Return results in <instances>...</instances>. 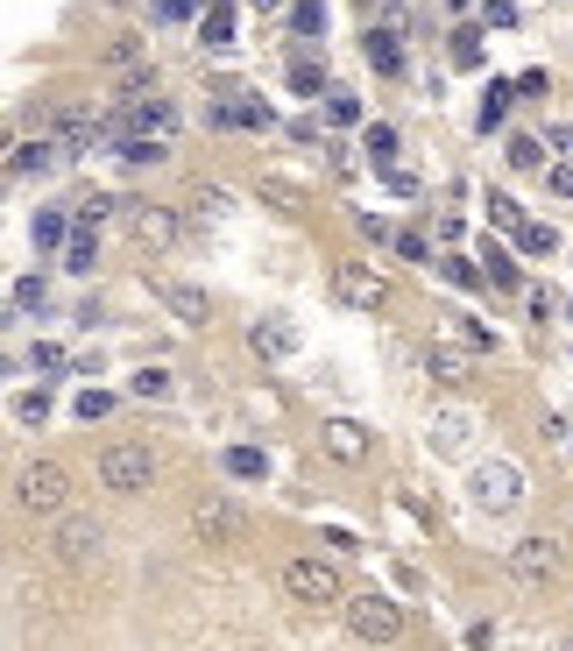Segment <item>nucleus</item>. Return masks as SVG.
I'll return each instance as SVG.
<instances>
[{
    "instance_id": "f257e3e1",
    "label": "nucleus",
    "mask_w": 573,
    "mask_h": 651,
    "mask_svg": "<svg viewBox=\"0 0 573 651\" xmlns=\"http://www.w3.org/2000/svg\"><path fill=\"white\" fill-rule=\"evenodd\" d=\"M283 595L304 602V609H340L348 573H340L333 560H319V552H298V560H283Z\"/></svg>"
},
{
    "instance_id": "f03ea898",
    "label": "nucleus",
    "mask_w": 573,
    "mask_h": 651,
    "mask_svg": "<svg viewBox=\"0 0 573 651\" xmlns=\"http://www.w3.org/2000/svg\"><path fill=\"white\" fill-rule=\"evenodd\" d=\"M340 617L361 644H396L404 638V602L382 595V588H361V595H340Z\"/></svg>"
},
{
    "instance_id": "7ed1b4c3",
    "label": "nucleus",
    "mask_w": 573,
    "mask_h": 651,
    "mask_svg": "<svg viewBox=\"0 0 573 651\" xmlns=\"http://www.w3.org/2000/svg\"><path fill=\"white\" fill-rule=\"evenodd\" d=\"M468 495H474V510H489V517H517L524 495H531V482H524L517 461H482V468L468 474Z\"/></svg>"
},
{
    "instance_id": "20e7f679",
    "label": "nucleus",
    "mask_w": 573,
    "mask_h": 651,
    "mask_svg": "<svg viewBox=\"0 0 573 651\" xmlns=\"http://www.w3.org/2000/svg\"><path fill=\"white\" fill-rule=\"evenodd\" d=\"M100 489H113V495H149V489H157V453L135 447V439L100 447Z\"/></svg>"
},
{
    "instance_id": "39448f33",
    "label": "nucleus",
    "mask_w": 573,
    "mask_h": 651,
    "mask_svg": "<svg viewBox=\"0 0 573 651\" xmlns=\"http://www.w3.org/2000/svg\"><path fill=\"white\" fill-rule=\"evenodd\" d=\"M50 560L57 567H100L107 560V524L100 517H71V510H57V531H50Z\"/></svg>"
},
{
    "instance_id": "423d86ee",
    "label": "nucleus",
    "mask_w": 573,
    "mask_h": 651,
    "mask_svg": "<svg viewBox=\"0 0 573 651\" xmlns=\"http://www.w3.org/2000/svg\"><path fill=\"white\" fill-rule=\"evenodd\" d=\"M14 503H22L29 517L71 510V468H64V461H29L22 474H14Z\"/></svg>"
},
{
    "instance_id": "0eeeda50",
    "label": "nucleus",
    "mask_w": 573,
    "mask_h": 651,
    "mask_svg": "<svg viewBox=\"0 0 573 651\" xmlns=\"http://www.w3.org/2000/svg\"><path fill=\"white\" fill-rule=\"evenodd\" d=\"M121 220H128V241L142 248V256H163V248L184 241V220L170 213V206H142V199H121Z\"/></svg>"
},
{
    "instance_id": "6e6552de",
    "label": "nucleus",
    "mask_w": 573,
    "mask_h": 651,
    "mask_svg": "<svg viewBox=\"0 0 573 651\" xmlns=\"http://www.w3.org/2000/svg\"><path fill=\"white\" fill-rule=\"evenodd\" d=\"M241 531H248V517H241L234 495L205 489L199 503H191V539H199V545H241Z\"/></svg>"
},
{
    "instance_id": "1a4fd4ad",
    "label": "nucleus",
    "mask_w": 573,
    "mask_h": 651,
    "mask_svg": "<svg viewBox=\"0 0 573 651\" xmlns=\"http://www.w3.org/2000/svg\"><path fill=\"white\" fill-rule=\"evenodd\" d=\"M107 128H128V136H157V142H170V136L184 128V113L170 107L157 86H149V92H135V100H121V113H113Z\"/></svg>"
},
{
    "instance_id": "9d476101",
    "label": "nucleus",
    "mask_w": 573,
    "mask_h": 651,
    "mask_svg": "<svg viewBox=\"0 0 573 651\" xmlns=\"http://www.w3.org/2000/svg\"><path fill=\"white\" fill-rule=\"evenodd\" d=\"M333 298L348 304V312H382L390 304V277L375 270V262H333Z\"/></svg>"
},
{
    "instance_id": "9b49d317",
    "label": "nucleus",
    "mask_w": 573,
    "mask_h": 651,
    "mask_svg": "<svg viewBox=\"0 0 573 651\" xmlns=\"http://www.w3.org/2000/svg\"><path fill=\"white\" fill-rule=\"evenodd\" d=\"M298 348H304V333L283 312H262L255 326H248V354H255V361H291Z\"/></svg>"
},
{
    "instance_id": "f8f14e48",
    "label": "nucleus",
    "mask_w": 573,
    "mask_h": 651,
    "mask_svg": "<svg viewBox=\"0 0 573 651\" xmlns=\"http://www.w3.org/2000/svg\"><path fill=\"white\" fill-rule=\"evenodd\" d=\"M319 447H326L340 468H361L375 453V439H369V425H354V418H326V425H319Z\"/></svg>"
},
{
    "instance_id": "ddd939ff",
    "label": "nucleus",
    "mask_w": 573,
    "mask_h": 651,
    "mask_svg": "<svg viewBox=\"0 0 573 651\" xmlns=\"http://www.w3.org/2000/svg\"><path fill=\"white\" fill-rule=\"evenodd\" d=\"M474 432H482V418H474V411H461V404L432 411V453H468Z\"/></svg>"
},
{
    "instance_id": "4468645a",
    "label": "nucleus",
    "mask_w": 573,
    "mask_h": 651,
    "mask_svg": "<svg viewBox=\"0 0 573 651\" xmlns=\"http://www.w3.org/2000/svg\"><path fill=\"white\" fill-rule=\"evenodd\" d=\"M510 573H517V581H552V573H560V545L552 539H517L510 545Z\"/></svg>"
},
{
    "instance_id": "2eb2a0df",
    "label": "nucleus",
    "mask_w": 573,
    "mask_h": 651,
    "mask_svg": "<svg viewBox=\"0 0 573 651\" xmlns=\"http://www.w3.org/2000/svg\"><path fill=\"white\" fill-rule=\"evenodd\" d=\"M205 128H277V113H270V100H220V107H205Z\"/></svg>"
},
{
    "instance_id": "dca6fc26",
    "label": "nucleus",
    "mask_w": 573,
    "mask_h": 651,
    "mask_svg": "<svg viewBox=\"0 0 573 651\" xmlns=\"http://www.w3.org/2000/svg\"><path fill=\"white\" fill-rule=\"evenodd\" d=\"M149 291H157V304H163V312H178L184 326H205V319H213V298L191 291V283H149Z\"/></svg>"
},
{
    "instance_id": "f3484780",
    "label": "nucleus",
    "mask_w": 573,
    "mask_h": 651,
    "mask_svg": "<svg viewBox=\"0 0 573 651\" xmlns=\"http://www.w3.org/2000/svg\"><path fill=\"white\" fill-rule=\"evenodd\" d=\"M57 163H64V157H57V142H50V136H36V142H22V149H8V178H50Z\"/></svg>"
},
{
    "instance_id": "a211bd4d",
    "label": "nucleus",
    "mask_w": 573,
    "mask_h": 651,
    "mask_svg": "<svg viewBox=\"0 0 573 651\" xmlns=\"http://www.w3.org/2000/svg\"><path fill=\"white\" fill-rule=\"evenodd\" d=\"M199 43L234 50V0H199Z\"/></svg>"
},
{
    "instance_id": "6ab92c4d",
    "label": "nucleus",
    "mask_w": 573,
    "mask_h": 651,
    "mask_svg": "<svg viewBox=\"0 0 573 651\" xmlns=\"http://www.w3.org/2000/svg\"><path fill=\"white\" fill-rule=\"evenodd\" d=\"M361 57H369V71H382V79H404V43H396V29H369L361 36Z\"/></svg>"
},
{
    "instance_id": "aec40b11",
    "label": "nucleus",
    "mask_w": 573,
    "mask_h": 651,
    "mask_svg": "<svg viewBox=\"0 0 573 651\" xmlns=\"http://www.w3.org/2000/svg\"><path fill=\"white\" fill-rule=\"evenodd\" d=\"M361 157H369L375 170H396V157H404V136H396L390 121H361Z\"/></svg>"
},
{
    "instance_id": "412c9836",
    "label": "nucleus",
    "mask_w": 573,
    "mask_h": 651,
    "mask_svg": "<svg viewBox=\"0 0 573 651\" xmlns=\"http://www.w3.org/2000/svg\"><path fill=\"white\" fill-rule=\"evenodd\" d=\"M425 369L439 382H474V348H446V340H432L425 348Z\"/></svg>"
},
{
    "instance_id": "4be33fe9",
    "label": "nucleus",
    "mask_w": 573,
    "mask_h": 651,
    "mask_svg": "<svg viewBox=\"0 0 573 651\" xmlns=\"http://www.w3.org/2000/svg\"><path fill=\"white\" fill-rule=\"evenodd\" d=\"M283 22L304 43H326V0H283Z\"/></svg>"
},
{
    "instance_id": "5701e85b",
    "label": "nucleus",
    "mask_w": 573,
    "mask_h": 651,
    "mask_svg": "<svg viewBox=\"0 0 573 651\" xmlns=\"http://www.w3.org/2000/svg\"><path fill=\"white\" fill-rule=\"evenodd\" d=\"M220 468H227V482H270V453L262 447H227Z\"/></svg>"
},
{
    "instance_id": "b1692460",
    "label": "nucleus",
    "mask_w": 573,
    "mask_h": 651,
    "mask_svg": "<svg viewBox=\"0 0 573 651\" xmlns=\"http://www.w3.org/2000/svg\"><path fill=\"white\" fill-rule=\"evenodd\" d=\"M510 100H517V86H510V79H489V92H482V113H474V121H482V136H495V128L510 121Z\"/></svg>"
},
{
    "instance_id": "393cba45",
    "label": "nucleus",
    "mask_w": 573,
    "mask_h": 651,
    "mask_svg": "<svg viewBox=\"0 0 573 651\" xmlns=\"http://www.w3.org/2000/svg\"><path fill=\"white\" fill-rule=\"evenodd\" d=\"M482 283H495V291H524V270H517V256H510V248H482Z\"/></svg>"
},
{
    "instance_id": "a878e982",
    "label": "nucleus",
    "mask_w": 573,
    "mask_h": 651,
    "mask_svg": "<svg viewBox=\"0 0 573 651\" xmlns=\"http://www.w3.org/2000/svg\"><path fill=\"white\" fill-rule=\"evenodd\" d=\"M92 262H100L92 227H71V234H64V270H71V277H92Z\"/></svg>"
},
{
    "instance_id": "bb28decb",
    "label": "nucleus",
    "mask_w": 573,
    "mask_h": 651,
    "mask_svg": "<svg viewBox=\"0 0 573 651\" xmlns=\"http://www.w3.org/2000/svg\"><path fill=\"white\" fill-rule=\"evenodd\" d=\"M510 234H517V256H560V234L545 220H517Z\"/></svg>"
},
{
    "instance_id": "cd10ccee",
    "label": "nucleus",
    "mask_w": 573,
    "mask_h": 651,
    "mask_svg": "<svg viewBox=\"0 0 573 651\" xmlns=\"http://www.w3.org/2000/svg\"><path fill=\"white\" fill-rule=\"evenodd\" d=\"M128 397H142V404H170L178 382H170V369H142V375H128Z\"/></svg>"
},
{
    "instance_id": "c85d7f7f",
    "label": "nucleus",
    "mask_w": 573,
    "mask_h": 651,
    "mask_svg": "<svg viewBox=\"0 0 573 651\" xmlns=\"http://www.w3.org/2000/svg\"><path fill=\"white\" fill-rule=\"evenodd\" d=\"M283 79H291L298 100H319V92H326V64H319V57H298V64L283 71Z\"/></svg>"
},
{
    "instance_id": "c756f323",
    "label": "nucleus",
    "mask_w": 573,
    "mask_h": 651,
    "mask_svg": "<svg viewBox=\"0 0 573 651\" xmlns=\"http://www.w3.org/2000/svg\"><path fill=\"white\" fill-rule=\"evenodd\" d=\"M64 234H71V220L57 213V206H43V213L29 220V241H36V248H64Z\"/></svg>"
},
{
    "instance_id": "7c9ffc66",
    "label": "nucleus",
    "mask_w": 573,
    "mask_h": 651,
    "mask_svg": "<svg viewBox=\"0 0 573 651\" xmlns=\"http://www.w3.org/2000/svg\"><path fill=\"white\" fill-rule=\"evenodd\" d=\"M503 157H510V170H545V142L539 136H510Z\"/></svg>"
},
{
    "instance_id": "2f4dec72",
    "label": "nucleus",
    "mask_w": 573,
    "mask_h": 651,
    "mask_svg": "<svg viewBox=\"0 0 573 651\" xmlns=\"http://www.w3.org/2000/svg\"><path fill=\"white\" fill-rule=\"evenodd\" d=\"M227 213V191L220 184H199L191 191V227H205V220H220Z\"/></svg>"
},
{
    "instance_id": "473e14b6",
    "label": "nucleus",
    "mask_w": 573,
    "mask_h": 651,
    "mask_svg": "<svg viewBox=\"0 0 573 651\" xmlns=\"http://www.w3.org/2000/svg\"><path fill=\"white\" fill-rule=\"evenodd\" d=\"M482 29H453V64H461V71H482Z\"/></svg>"
},
{
    "instance_id": "72a5a7b5",
    "label": "nucleus",
    "mask_w": 573,
    "mask_h": 651,
    "mask_svg": "<svg viewBox=\"0 0 573 651\" xmlns=\"http://www.w3.org/2000/svg\"><path fill=\"white\" fill-rule=\"evenodd\" d=\"M432 270H439V277H446V283H461V291H482V270H474V262H468V256H446V262H439V256H432Z\"/></svg>"
},
{
    "instance_id": "f704fd0d",
    "label": "nucleus",
    "mask_w": 573,
    "mask_h": 651,
    "mask_svg": "<svg viewBox=\"0 0 573 651\" xmlns=\"http://www.w3.org/2000/svg\"><path fill=\"white\" fill-rule=\"evenodd\" d=\"M113 213H121V199H107V191H86L71 220H79V227H100V220H113Z\"/></svg>"
},
{
    "instance_id": "c9c22d12",
    "label": "nucleus",
    "mask_w": 573,
    "mask_h": 651,
    "mask_svg": "<svg viewBox=\"0 0 573 651\" xmlns=\"http://www.w3.org/2000/svg\"><path fill=\"white\" fill-rule=\"evenodd\" d=\"M390 248H396L404 262H418V270H432V241L418 234V227H404V234H390Z\"/></svg>"
},
{
    "instance_id": "e433bc0d",
    "label": "nucleus",
    "mask_w": 573,
    "mask_h": 651,
    "mask_svg": "<svg viewBox=\"0 0 573 651\" xmlns=\"http://www.w3.org/2000/svg\"><path fill=\"white\" fill-rule=\"evenodd\" d=\"M113 404H121L113 390H79V404H71V411H79L86 425H100V418H113Z\"/></svg>"
},
{
    "instance_id": "4c0bfd02",
    "label": "nucleus",
    "mask_w": 573,
    "mask_h": 651,
    "mask_svg": "<svg viewBox=\"0 0 573 651\" xmlns=\"http://www.w3.org/2000/svg\"><path fill=\"white\" fill-rule=\"evenodd\" d=\"M326 121H333V128H361V100H354V92H333V86H326Z\"/></svg>"
},
{
    "instance_id": "58836bf2",
    "label": "nucleus",
    "mask_w": 573,
    "mask_h": 651,
    "mask_svg": "<svg viewBox=\"0 0 573 651\" xmlns=\"http://www.w3.org/2000/svg\"><path fill=\"white\" fill-rule=\"evenodd\" d=\"M14 418L22 425H50V390H22L14 397Z\"/></svg>"
},
{
    "instance_id": "ea45409f",
    "label": "nucleus",
    "mask_w": 573,
    "mask_h": 651,
    "mask_svg": "<svg viewBox=\"0 0 573 651\" xmlns=\"http://www.w3.org/2000/svg\"><path fill=\"white\" fill-rule=\"evenodd\" d=\"M43 298H50L43 277H22V283H14V312H43Z\"/></svg>"
},
{
    "instance_id": "a19ab883",
    "label": "nucleus",
    "mask_w": 573,
    "mask_h": 651,
    "mask_svg": "<svg viewBox=\"0 0 573 651\" xmlns=\"http://www.w3.org/2000/svg\"><path fill=\"white\" fill-rule=\"evenodd\" d=\"M489 220H495V227H517V220H524V206L510 199L503 184H495V191H489Z\"/></svg>"
},
{
    "instance_id": "79ce46f5",
    "label": "nucleus",
    "mask_w": 573,
    "mask_h": 651,
    "mask_svg": "<svg viewBox=\"0 0 573 651\" xmlns=\"http://www.w3.org/2000/svg\"><path fill=\"white\" fill-rule=\"evenodd\" d=\"M453 333H461V340H468V348H489V354H495V333H489V326H482V319H468V312H453Z\"/></svg>"
},
{
    "instance_id": "37998d69",
    "label": "nucleus",
    "mask_w": 573,
    "mask_h": 651,
    "mask_svg": "<svg viewBox=\"0 0 573 651\" xmlns=\"http://www.w3.org/2000/svg\"><path fill=\"white\" fill-rule=\"evenodd\" d=\"M64 348H57V340H36V348H29V369H43V375H57V369H64Z\"/></svg>"
},
{
    "instance_id": "c03bdc74",
    "label": "nucleus",
    "mask_w": 573,
    "mask_h": 651,
    "mask_svg": "<svg viewBox=\"0 0 573 651\" xmlns=\"http://www.w3.org/2000/svg\"><path fill=\"white\" fill-rule=\"evenodd\" d=\"M482 22L489 29H517V0H482Z\"/></svg>"
},
{
    "instance_id": "a18cd8bd",
    "label": "nucleus",
    "mask_w": 573,
    "mask_h": 651,
    "mask_svg": "<svg viewBox=\"0 0 573 651\" xmlns=\"http://www.w3.org/2000/svg\"><path fill=\"white\" fill-rule=\"evenodd\" d=\"M510 86H517V100H545V92H552V79H545V71H539V64H531V71H524V79H510Z\"/></svg>"
},
{
    "instance_id": "49530a36",
    "label": "nucleus",
    "mask_w": 573,
    "mask_h": 651,
    "mask_svg": "<svg viewBox=\"0 0 573 651\" xmlns=\"http://www.w3.org/2000/svg\"><path fill=\"white\" fill-rule=\"evenodd\" d=\"M545 191L552 199H573V163H545Z\"/></svg>"
},
{
    "instance_id": "de8ad7c7",
    "label": "nucleus",
    "mask_w": 573,
    "mask_h": 651,
    "mask_svg": "<svg viewBox=\"0 0 573 651\" xmlns=\"http://www.w3.org/2000/svg\"><path fill=\"white\" fill-rule=\"evenodd\" d=\"M191 14H199V0H157V22H170V29L191 22Z\"/></svg>"
},
{
    "instance_id": "09e8293b",
    "label": "nucleus",
    "mask_w": 573,
    "mask_h": 651,
    "mask_svg": "<svg viewBox=\"0 0 573 651\" xmlns=\"http://www.w3.org/2000/svg\"><path fill=\"white\" fill-rule=\"evenodd\" d=\"M354 227H361V234H369L375 248H382V241H390V234H396V227H390V220H382V213H354Z\"/></svg>"
},
{
    "instance_id": "8fccbe9b",
    "label": "nucleus",
    "mask_w": 573,
    "mask_h": 651,
    "mask_svg": "<svg viewBox=\"0 0 573 651\" xmlns=\"http://www.w3.org/2000/svg\"><path fill=\"white\" fill-rule=\"evenodd\" d=\"M524 304H531V319H539V326L560 312V298H552V291H524Z\"/></svg>"
},
{
    "instance_id": "3c124183",
    "label": "nucleus",
    "mask_w": 573,
    "mask_h": 651,
    "mask_svg": "<svg viewBox=\"0 0 573 651\" xmlns=\"http://www.w3.org/2000/svg\"><path fill=\"white\" fill-rule=\"evenodd\" d=\"M107 64H142V43H135V36H121V43L107 50Z\"/></svg>"
},
{
    "instance_id": "603ef678",
    "label": "nucleus",
    "mask_w": 573,
    "mask_h": 651,
    "mask_svg": "<svg viewBox=\"0 0 573 651\" xmlns=\"http://www.w3.org/2000/svg\"><path fill=\"white\" fill-rule=\"evenodd\" d=\"M382 184H390L396 199H418V178H411V170H382Z\"/></svg>"
},
{
    "instance_id": "864d4df0",
    "label": "nucleus",
    "mask_w": 573,
    "mask_h": 651,
    "mask_svg": "<svg viewBox=\"0 0 573 651\" xmlns=\"http://www.w3.org/2000/svg\"><path fill=\"white\" fill-rule=\"evenodd\" d=\"M326 545H333V552H361V539H354L348 524H326Z\"/></svg>"
},
{
    "instance_id": "5fc2aeb1",
    "label": "nucleus",
    "mask_w": 573,
    "mask_h": 651,
    "mask_svg": "<svg viewBox=\"0 0 573 651\" xmlns=\"http://www.w3.org/2000/svg\"><path fill=\"white\" fill-rule=\"evenodd\" d=\"M552 149H560V157L573 163V128H552Z\"/></svg>"
},
{
    "instance_id": "6e6d98bb",
    "label": "nucleus",
    "mask_w": 573,
    "mask_h": 651,
    "mask_svg": "<svg viewBox=\"0 0 573 651\" xmlns=\"http://www.w3.org/2000/svg\"><path fill=\"white\" fill-rule=\"evenodd\" d=\"M248 8H255V14H277V8H283V0H248Z\"/></svg>"
},
{
    "instance_id": "4d7b16f0",
    "label": "nucleus",
    "mask_w": 573,
    "mask_h": 651,
    "mask_svg": "<svg viewBox=\"0 0 573 651\" xmlns=\"http://www.w3.org/2000/svg\"><path fill=\"white\" fill-rule=\"evenodd\" d=\"M8 375H14V361H8V354H0V382H8Z\"/></svg>"
},
{
    "instance_id": "13d9d810",
    "label": "nucleus",
    "mask_w": 573,
    "mask_h": 651,
    "mask_svg": "<svg viewBox=\"0 0 573 651\" xmlns=\"http://www.w3.org/2000/svg\"><path fill=\"white\" fill-rule=\"evenodd\" d=\"M107 8H135V0H107Z\"/></svg>"
},
{
    "instance_id": "bf43d9fd",
    "label": "nucleus",
    "mask_w": 573,
    "mask_h": 651,
    "mask_svg": "<svg viewBox=\"0 0 573 651\" xmlns=\"http://www.w3.org/2000/svg\"><path fill=\"white\" fill-rule=\"evenodd\" d=\"M566 447H573V425H566Z\"/></svg>"
},
{
    "instance_id": "052dcab7",
    "label": "nucleus",
    "mask_w": 573,
    "mask_h": 651,
    "mask_svg": "<svg viewBox=\"0 0 573 651\" xmlns=\"http://www.w3.org/2000/svg\"><path fill=\"white\" fill-rule=\"evenodd\" d=\"M566 312H573V304H566Z\"/></svg>"
}]
</instances>
